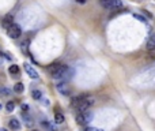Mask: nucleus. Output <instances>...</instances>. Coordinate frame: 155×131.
<instances>
[{"instance_id": "obj_1", "label": "nucleus", "mask_w": 155, "mask_h": 131, "mask_svg": "<svg viewBox=\"0 0 155 131\" xmlns=\"http://www.w3.org/2000/svg\"><path fill=\"white\" fill-rule=\"evenodd\" d=\"M95 104V98L91 97V96H88V97H82V100L79 101V104L75 107L78 109L79 113H82V112H87V109L90 107H93Z\"/></svg>"}, {"instance_id": "obj_2", "label": "nucleus", "mask_w": 155, "mask_h": 131, "mask_svg": "<svg viewBox=\"0 0 155 131\" xmlns=\"http://www.w3.org/2000/svg\"><path fill=\"white\" fill-rule=\"evenodd\" d=\"M99 3L106 10H119L123 7L121 0H99Z\"/></svg>"}, {"instance_id": "obj_3", "label": "nucleus", "mask_w": 155, "mask_h": 131, "mask_svg": "<svg viewBox=\"0 0 155 131\" xmlns=\"http://www.w3.org/2000/svg\"><path fill=\"white\" fill-rule=\"evenodd\" d=\"M68 71H69V68H68V66H65V64H60V67L57 68L55 73L52 74V78L53 79H63L67 77Z\"/></svg>"}, {"instance_id": "obj_4", "label": "nucleus", "mask_w": 155, "mask_h": 131, "mask_svg": "<svg viewBox=\"0 0 155 131\" xmlns=\"http://www.w3.org/2000/svg\"><path fill=\"white\" fill-rule=\"evenodd\" d=\"M90 119H91V115H88L87 112H82L76 115V123L79 126H87L90 123Z\"/></svg>"}, {"instance_id": "obj_5", "label": "nucleus", "mask_w": 155, "mask_h": 131, "mask_svg": "<svg viewBox=\"0 0 155 131\" xmlns=\"http://www.w3.org/2000/svg\"><path fill=\"white\" fill-rule=\"evenodd\" d=\"M7 33H8V36H10L11 38H18V37L22 34V30H21V27L18 26L16 23H12L11 26H8Z\"/></svg>"}, {"instance_id": "obj_6", "label": "nucleus", "mask_w": 155, "mask_h": 131, "mask_svg": "<svg viewBox=\"0 0 155 131\" xmlns=\"http://www.w3.org/2000/svg\"><path fill=\"white\" fill-rule=\"evenodd\" d=\"M23 66H25V70H26V73H27V75H29V77H30V78H33V79H38L40 78V75H38V73H37L36 70H34V68L31 67L30 64H23Z\"/></svg>"}, {"instance_id": "obj_7", "label": "nucleus", "mask_w": 155, "mask_h": 131, "mask_svg": "<svg viewBox=\"0 0 155 131\" xmlns=\"http://www.w3.org/2000/svg\"><path fill=\"white\" fill-rule=\"evenodd\" d=\"M146 48H147V51H155V34L154 33H151L150 37H148V40L146 42Z\"/></svg>"}, {"instance_id": "obj_8", "label": "nucleus", "mask_w": 155, "mask_h": 131, "mask_svg": "<svg viewBox=\"0 0 155 131\" xmlns=\"http://www.w3.org/2000/svg\"><path fill=\"white\" fill-rule=\"evenodd\" d=\"M56 89L59 93H61L63 96H68L69 94V89H68V85L67 83H57Z\"/></svg>"}, {"instance_id": "obj_9", "label": "nucleus", "mask_w": 155, "mask_h": 131, "mask_svg": "<svg viewBox=\"0 0 155 131\" xmlns=\"http://www.w3.org/2000/svg\"><path fill=\"white\" fill-rule=\"evenodd\" d=\"M8 126H10L11 130H19L21 128V123H19V120L18 119H15V117H12V119H10V121H8Z\"/></svg>"}, {"instance_id": "obj_10", "label": "nucleus", "mask_w": 155, "mask_h": 131, "mask_svg": "<svg viewBox=\"0 0 155 131\" xmlns=\"http://www.w3.org/2000/svg\"><path fill=\"white\" fill-rule=\"evenodd\" d=\"M1 23H3V26H4L5 29H8V26H11V25L14 23V22H12V15H5Z\"/></svg>"}, {"instance_id": "obj_11", "label": "nucleus", "mask_w": 155, "mask_h": 131, "mask_svg": "<svg viewBox=\"0 0 155 131\" xmlns=\"http://www.w3.org/2000/svg\"><path fill=\"white\" fill-rule=\"evenodd\" d=\"M63 121H64V115L60 113V112H56L55 113V123L56 124H61Z\"/></svg>"}, {"instance_id": "obj_12", "label": "nucleus", "mask_w": 155, "mask_h": 131, "mask_svg": "<svg viewBox=\"0 0 155 131\" xmlns=\"http://www.w3.org/2000/svg\"><path fill=\"white\" fill-rule=\"evenodd\" d=\"M8 73H10L11 75H19V67H18L16 64H12V66H10V68H8Z\"/></svg>"}, {"instance_id": "obj_13", "label": "nucleus", "mask_w": 155, "mask_h": 131, "mask_svg": "<svg viewBox=\"0 0 155 131\" xmlns=\"http://www.w3.org/2000/svg\"><path fill=\"white\" fill-rule=\"evenodd\" d=\"M23 90H25V85L22 83V82L15 83V86H14V92L15 93H23Z\"/></svg>"}, {"instance_id": "obj_14", "label": "nucleus", "mask_w": 155, "mask_h": 131, "mask_svg": "<svg viewBox=\"0 0 155 131\" xmlns=\"http://www.w3.org/2000/svg\"><path fill=\"white\" fill-rule=\"evenodd\" d=\"M31 96H33V98L34 100H41L42 98V93L40 92V90H33Z\"/></svg>"}, {"instance_id": "obj_15", "label": "nucleus", "mask_w": 155, "mask_h": 131, "mask_svg": "<svg viewBox=\"0 0 155 131\" xmlns=\"http://www.w3.org/2000/svg\"><path fill=\"white\" fill-rule=\"evenodd\" d=\"M14 108H15V102H12V101H8V102L5 104V109H7V112H12Z\"/></svg>"}, {"instance_id": "obj_16", "label": "nucleus", "mask_w": 155, "mask_h": 131, "mask_svg": "<svg viewBox=\"0 0 155 131\" xmlns=\"http://www.w3.org/2000/svg\"><path fill=\"white\" fill-rule=\"evenodd\" d=\"M59 67H60V64H59V63H53V64H51V66L48 67V71H49L51 74H53Z\"/></svg>"}, {"instance_id": "obj_17", "label": "nucleus", "mask_w": 155, "mask_h": 131, "mask_svg": "<svg viewBox=\"0 0 155 131\" xmlns=\"http://www.w3.org/2000/svg\"><path fill=\"white\" fill-rule=\"evenodd\" d=\"M133 18L137 19L139 22H143V23H147V19H146L143 15H139V14H133Z\"/></svg>"}, {"instance_id": "obj_18", "label": "nucleus", "mask_w": 155, "mask_h": 131, "mask_svg": "<svg viewBox=\"0 0 155 131\" xmlns=\"http://www.w3.org/2000/svg\"><path fill=\"white\" fill-rule=\"evenodd\" d=\"M82 100V96H79V97H73L72 100V107H76L78 104H79V101Z\"/></svg>"}, {"instance_id": "obj_19", "label": "nucleus", "mask_w": 155, "mask_h": 131, "mask_svg": "<svg viewBox=\"0 0 155 131\" xmlns=\"http://www.w3.org/2000/svg\"><path fill=\"white\" fill-rule=\"evenodd\" d=\"M0 94H10V90H7L5 88H0Z\"/></svg>"}, {"instance_id": "obj_20", "label": "nucleus", "mask_w": 155, "mask_h": 131, "mask_svg": "<svg viewBox=\"0 0 155 131\" xmlns=\"http://www.w3.org/2000/svg\"><path fill=\"white\" fill-rule=\"evenodd\" d=\"M25 120H26V126H29V127H30L31 124H33V121H31V119L29 117V116H26V117H25Z\"/></svg>"}, {"instance_id": "obj_21", "label": "nucleus", "mask_w": 155, "mask_h": 131, "mask_svg": "<svg viewBox=\"0 0 155 131\" xmlns=\"http://www.w3.org/2000/svg\"><path fill=\"white\" fill-rule=\"evenodd\" d=\"M84 131H103V130H99V128H94V127H87Z\"/></svg>"}, {"instance_id": "obj_22", "label": "nucleus", "mask_w": 155, "mask_h": 131, "mask_svg": "<svg viewBox=\"0 0 155 131\" xmlns=\"http://www.w3.org/2000/svg\"><path fill=\"white\" fill-rule=\"evenodd\" d=\"M27 109H29V105H27V104H22V112H27Z\"/></svg>"}, {"instance_id": "obj_23", "label": "nucleus", "mask_w": 155, "mask_h": 131, "mask_svg": "<svg viewBox=\"0 0 155 131\" xmlns=\"http://www.w3.org/2000/svg\"><path fill=\"white\" fill-rule=\"evenodd\" d=\"M143 14H144L146 16H148V18H152V15H151L150 12H148V11H146V10H143Z\"/></svg>"}, {"instance_id": "obj_24", "label": "nucleus", "mask_w": 155, "mask_h": 131, "mask_svg": "<svg viewBox=\"0 0 155 131\" xmlns=\"http://www.w3.org/2000/svg\"><path fill=\"white\" fill-rule=\"evenodd\" d=\"M76 1L79 3V4H84V3H86L87 0H76Z\"/></svg>"}, {"instance_id": "obj_25", "label": "nucleus", "mask_w": 155, "mask_h": 131, "mask_svg": "<svg viewBox=\"0 0 155 131\" xmlns=\"http://www.w3.org/2000/svg\"><path fill=\"white\" fill-rule=\"evenodd\" d=\"M0 131H8L7 128H0Z\"/></svg>"}, {"instance_id": "obj_26", "label": "nucleus", "mask_w": 155, "mask_h": 131, "mask_svg": "<svg viewBox=\"0 0 155 131\" xmlns=\"http://www.w3.org/2000/svg\"><path fill=\"white\" fill-rule=\"evenodd\" d=\"M0 109H1V104H0Z\"/></svg>"}, {"instance_id": "obj_27", "label": "nucleus", "mask_w": 155, "mask_h": 131, "mask_svg": "<svg viewBox=\"0 0 155 131\" xmlns=\"http://www.w3.org/2000/svg\"><path fill=\"white\" fill-rule=\"evenodd\" d=\"M31 131H37V130H31Z\"/></svg>"}]
</instances>
